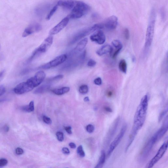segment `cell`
Masks as SVG:
<instances>
[{
  "label": "cell",
  "mask_w": 168,
  "mask_h": 168,
  "mask_svg": "<svg viewBox=\"0 0 168 168\" xmlns=\"http://www.w3.org/2000/svg\"><path fill=\"white\" fill-rule=\"evenodd\" d=\"M118 19L116 16L109 17L102 23L103 28L109 30H113L115 29L117 26Z\"/></svg>",
  "instance_id": "12"
},
{
  "label": "cell",
  "mask_w": 168,
  "mask_h": 168,
  "mask_svg": "<svg viewBox=\"0 0 168 168\" xmlns=\"http://www.w3.org/2000/svg\"><path fill=\"white\" fill-rule=\"evenodd\" d=\"M148 106V96L145 95L141 99L134 116L132 129L134 131L138 132L143 125L146 119Z\"/></svg>",
  "instance_id": "1"
},
{
  "label": "cell",
  "mask_w": 168,
  "mask_h": 168,
  "mask_svg": "<svg viewBox=\"0 0 168 168\" xmlns=\"http://www.w3.org/2000/svg\"><path fill=\"white\" fill-rule=\"evenodd\" d=\"M69 146L72 149H74L76 148V145L73 142H71L69 144Z\"/></svg>",
  "instance_id": "47"
},
{
  "label": "cell",
  "mask_w": 168,
  "mask_h": 168,
  "mask_svg": "<svg viewBox=\"0 0 168 168\" xmlns=\"http://www.w3.org/2000/svg\"><path fill=\"white\" fill-rule=\"evenodd\" d=\"M120 121V117H118L114 121L111 126L110 129L109 130L107 136V142H110L111 138L114 136L118 127Z\"/></svg>",
  "instance_id": "18"
},
{
  "label": "cell",
  "mask_w": 168,
  "mask_h": 168,
  "mask_svg": "<svg viewBox=\"0 0 168 168\" xmlns=\"http://www.w3.org/2000/svg\"><path fill=\"white\" fill-rule=\"evenodd\" d=\"M105 110L107 112H112V109L110 107H104Z\"/></svg>",
  "instance_id": "48"
},
{
  "label": "cell",
  "mask_w": 168,
  "mask_h": 168,
  "mask_svg": "<svg viewBox=\"0 0 168 168\" xmlns=\"http://www.w3.org/2000/svg\"><path fill=\"white\" fill-rule=\"evenodd\" d=\"M113 49L111 46L109 45H104L97 50L96 54L99 56H102L108 53L111 54Z\"/></svg>",
  "instance_id": "19"
},
{
  "label": "cell",
  "mask_w": 168,
  "mask_h": 168,
  "mask_svg": "<svg viewBox=\"0 0 168 168\" xmlns=\"http://www.w3.org/2000/svg\"><path fill=\"white\" fill-rule=\"evenodd\" d=\"M127 128V124H124L118 135L117 136L114 140L111 143L110 147H109L107 155V158L110 157L113 151L114 150L117 145H119L124 135Z\"/></svg>",
  "instance_id": "5"
},
{
  "label": "cell",
  "mask_w": 168,
  "mask_h": 168,
  "mask_svg": "<svg viewBox=\"0 0 168 168\" xmlns=\"http://www.w3.org/2000/svg\"><path fill=\"white\" fill-rule=\"evenodd\" d=\"M58 140L60 142H62L64 140V133L61 132H58L56 133Z\"/></svg>",
  "instance_id": "30"
},
{
  "label": "cell",
  "mask_w": 168,
  "mask_h": 168,
  "mask_svg": "<svg viewBox=\"0 0 168 168\" xmlns=\"http://www.w3.org/2000/svg\"><path fill=\"white\" fill-rule=\"evenodd\" d=\"M69 20V19L67 16L63 19L59 23L50 30L49 34L52 36L57 34L67 26Z\"/></svg>",
  "instance_id": "13"
},
{
  "label": "cell",
  "mask_w": 168,
  "mask_h": 168,
  "mask_svg": "<svg viewBox=\"0 0 168 168\" xmlns=\"http://www.w3.org/2000/svg\"><path fill=\"white\" fill-rule=\"evenodd\" d=\"M90 6L83 2L77 1L71 10L68 17L69 19H77L82 17L90 10Z\"/></svg>",
  "instance_id": "2"
},
{
  "label": "cell",
  "mask_w": 168,
  "mask_h": 168,
  "mask_svg": "<svg viewBox=\"0 0 168 168\" xmlns=\"http://www.w3.org/2000/svg\"><path fill=\"white\" fill-rule=\"evenodd\" d=\"M76 0H60L57 5L66 10H72L76 4Z\"/></svg>",
  "instance_id": "17"
},
{
  "label": "cell",
  "mask_w": 168,
  "mask_h": 168,
  "mask_svg": "<svg viewBox=\"0 0 168 168\" xmlns=\"http://www.w3.org/2000/svg\"><path fill=\"white\" fill-rule=\"evenodd\" d=\"M70 88L68 87H63L60 89H55L53 90L54 93L57 95H61L68 92L70 91Z\"/></svg>",
  "instance_id": "21"
},
{
  "label": "cell",
  "mask_w": 168,
  "mask_h": 168,
  "mask_svg": "<svg viewBox=\"0 0 168 168\" xmlns=\"http://www.w3.org/2000/svg\"><path fill=\"white\" fill-rule=\"evenodd\" d=\"M67 58L66 54H64L58 56L52 61L43 66L41 68L44 69H48L54 68L62 64L65 61Z\"/></svg>",
  "instance_id": "9"
},
{
  "label": "cell",
  "mask_w": 168,
  "mask_h": 168,
  "mask_svg": "<svg viewBox=\"0 0 168 168\" xmlns=\"http://www.w3.org/2000/svg\"><path fill=\"white\" fill-rule=\"evenodd\" d=\"M86 129L88 132L91 133L94 131L95 128L93 125L90 124L87 125Z\"/></svg>",
  "instance_id": "32"
},
{
  "label": "cell",
  "mask_w": 168,
  "mask_h": 168,
  "mask_svg": "<svg viewBox=\"0 0 168 168\" xmlns=\"http://www.w3.org/2000/svg\"><path fill=\"white\" fill-rule=\"evenodd\" d=\"M5 70H3L0 72V81H1L3 78L5 74Z\"/></svg>",
  "instance_id": "46"
},
{
  "label": "cell",
  "mask_w": 168,
  "mask_h": 168,
  "mask_svg": "<svg viewBox=\"0 0 168 168\" xmlns=\"http://www.w3.org/2000/svg\"><path fill=\"white\" fill-rule=\"evenodd\" d=\"M168 116H167L165 120L164 121L162 127L151 138V139L155 144L161 139L167 131L168 129Z\"/></svg>",
  "instance_id": "10"
},
{
  "label": "cell",
  "mask_w": 168,
  "mask_h": 168,
  "mask_svg": "<svg viewBox=\"0 0 168 168\" xmlns=\"http://www.w3.org/2000/svg\"><path fill=\"white\" fill-rule=\"evenodd\" d=\"M88 91H89V87L86 85H82L79 88V91L81 94H86L87 93Z\"/></svg>",
  "instance_id": "26"
},
{
  "label": "cell",
  "mask_w": 168,
  "mask_h": 168,
  "mask_svg": "<svg viewBox=\"0 0 168 168\" xmlns=\"http://www.w3.org/2000/svg\"><path fill=\"white\" fill-rule=\"evenodd\" d=\"M77 152L78 154L81 157H83L85 156V154L84 152L82 145H79L77 149Z\"/></svg>",
  "instance_id": "29"
},
{
  "label": "cell",
  "mask_w": 168,
  "mask_h": 168,
  "mask_svg": "<svg viewBox=\"0 0 168 168\" xmlns=\"http://www.w3.org/2000/svg\"><path fill=\"white\" fill-rule=\"evenodd\" d=\"M9 127L7 124L4 125L2 128V129L3 132H7L9 131Z\"/></svg>",
  "instance_id": "41"
},
{
  "label": "cell",
  "mask_w": 168,
  "mask_h": 168,
  "mask_svg": "<svg viewBox=\"0 0 168 168\" xmlns=\"http://www.w3.org/2000/svg\"><path fill=\"white\" fill-rule=\"evenodd\" d=\"M28 107L30 112H33L34 110V104L33 101H31L28 105Z\"/></svg>",
  "instance_id": "37"
},
{
  "label": "cell",
  "mask_w": 168,
  "mask_h": 168,
  "mask_svg": "<svg viewBox=\"0 0 168 168\" xmlns=\"http://www.w3.org/2000/svg\"><path fill=\"white\" fill-rule=\"evenodd\" d=\"M119 68L120 70L124 73H126L127 71V64L124 60H121L119 64Z\"/></svg>",
  "instance_id": "24"
},
{
  "label": "cell",
  "mask_w": 168,
  "mask_h": 168,
  "mask_svg": "<svg viewBox=\"0 0 168 168\" xmlns=\"http://www.w3.org/2000/svg\"><path fill=\"white\" fill-rule=\"evenodd\" d=\"M106 154L104 151L102 150L100 156V158L99 161L97 165H96L95 168H101L103 167V165L106 161Z\"/></svg>",
  "instance_id": "22"
},
{
  "label": "cell",
  "mask_w": 168,
  "mask_h": 168,
  "mask_svg": "<svg viewBox=\"0 0 168 168\" xmlns=\"http://www.w3.org/2000/svg\"><path fill=\"white\" fill-rule=\"evenodd\" d=\"M88 39L86 38L82 40L77 45L75 48V51L76 52H81L85 48L88 43Z\"/></svg>",
  "instance_id": "20"
},
{
  "label": "cell",
  "mask_w": 168,
  "mask_h": 168,
  "mask_svg": "<svg viewBox=\"0 0 168 168\" xmlns=\"http://www.w3.org/2000/svg\"><path fill=\"white\" fill-rule=\"evenodd\" d=\"M33 89L29 86L27 82L20 83L17 85L13 89L14 93L18 95H22L28 93Z\"/></svg>",
  "instance_id": "11"
},
{
  "label": "cell",
  "mask_w": 168,
  "mask_h": 168,
  "mask_svg": "<svg viewBox=\"0 0 168 168\" xmlns=\"http://www.w3.org/2000/svg\"><path fill=\"white\" fill-rule=\"evenodd\" d=\"M154 16L153 14H152L151 18L147 29L145 43L146 47H150L153 41L155 22Z\"/></svg>",
  "instance_id": "4"
},
{
  "label": "cell",
  "mask_w": 168,
  "mask_h": 168,
  "mask_svg": "<svg viewBox=\"0 0 168 168\" xmlns=\"http://www.w3.org/2000/svg\"><path fill=\"white\" fill-rule=\"evenodd\" d=\"M24 152L23 149L20 148H16V154L18 155H22L23 154Z\"/></svg>",
  "instance_id": "39"
},
{
  "label": "cell",
  "mask_w": 168,
  "mask_h": 168,
  "mask_svg": "<svg viewBox=\"0 0 168 168\" xmlns=\"http://www.w3.org/2000/svg\"><path fill=\"white\" fill-rule=\"evenodd\" d=\"M21 108H22V110L24 112H30V110H29L28 106H23Z\"/></svg>",
  "instance_id": "43"
},
{
  "label": "cell",
  "mask_w": 168,
  "mask_h": 168,
  "mask_svg": "<svg viewBox=\"0 0 168 168\" xmlns=\"http://www.w3.org/2000/svg\"><path fill=\"white\" fill-rule=\"evenodd\" d=\"M42 27L39 24L36 23L31 25L25 29L23 34V37H27L33 33L40 31Z\"/></svg>",
  "instance_id": "15"
},
{
  "label": "cell",
  "mask_w": 168,
  "mask_h": 168,
  "mask_svg": "<svg viewBox=\"0 0 168 168\" xmlns=\"http://www.w3.org/2000/svg\"><path fill=\"white\" fill-rule=\"evenodd\" d=\"M84 100L85 101V102H89V97H87H87H86L84 98Z\"/></svg>",
  "instance_id": "49"
},
{
  "label": "cell",
  "mask_w": 168,
  "mask_h": 168,
  "mask_svg": "<svg viewBox=\"0 0 168 168\" xmlns=\"http://www.w3.org/2000/svg\"><path fill=\"white\" fill-rule=\"evenodd\" d=\"M6 92V89L3 85H0V96L5 94Z\"/></svg>",
  "instance_id": "36"
},
{
  "label": "cell",
  "mask_w": 168,
  "mask_h": 168,
  "mask_svg": "<svg viewBox=\"0 0 168 168\" xmlns=\"http://www.w3.org/2000/svg\"><path fill=\"white\" fill-rule=\"evenodd\" d=\"M94 83L96 85L100 86L102 83V80L101 79L98 77L94 81Z\"/></svg>",
  "instance_id": "38"
},
{
  "label": "cell",
  "mask_w": 168,
  "mask_h": 168,
  "mask_svg": "<svg viewBox=\"0 0 168 168\" xmlns=\"http://www.w3.org/2000/svg\"><path fill=\"white\" fill-rule=\"evenodd\" d=\"M90 39L92 41L101 45L104 43L106 38L103 32L101 30H98L90 36Z\"/></svg>",
  "instance_id": "14"
},
{
  "label": "cell",
  "mask_w": 168,
  "mask_h": 168,
  "mask_svg": "<svg viewBox=\"0 0 168 168\" xmlns=\"http://www.w3.org/2000/svg\"><path fill=\"white\" fill-rule=\"evenodd\" d=\"M107 95L108 96H111L112 95V92L111 91H109L108 92Z\"/></svg>",
  "instance_id": "50"
},
{
  "label": "cell",
  "mask_w": 168,
  "mask_h": 168,
  "mask_svg": "<svg viewBox=\"0 0 168 168\" xmlns=\"http://www.w3.org/2000/svg\"><path fill=\"white\" fill-rule=\"evenodd\" d=\"M63 77H64V75H57V76L54 77L49 79H48V81L49 82L58 80H60L62 79Z\"/></svg>",
  "instance_id": "31"
},
{
  "label": "cell",
  "mask_w": 168,
  "mask_h": 168,
  "mask_svg": "<svg viewBox=\"0 0 168 168\" xmlns=\"http://www.w3.org/2000/svg\"><path fill=\"white\" fill-rule=\"evenodd\" d=\"M124 35L126 40H128L129 38V32L127 28L125 29L124 31Z\"/></svg>",
  "instance_id": "40"
},
{
  "label": "cell",
  "mask_w": 168,
  "mask_h": 168,
  "mask_svg": "<svg viewBox=\"0 0 168 168\" xmlns=\"http://www.w3.org/2000/svg\"><path fill=\"white\" fill-rule=\"evenodd\" d=\"M168 141H166L159 148L158 152L154 158L151 159L149 163L147 168H150L153 167L162 157L167 149Z\"/></svg>",
  "instance_id": "8"
},
{
  "label": "cell",
  "mask_w": 168,
  "mask_h": 168,
  "mask_svg": "<svg viewBox=\"0 0 168 168\" xmlns=\"http://www.w3.org/2000/svg\"><path fill=\"white\" fill-rule=\"evenodd\" d=\"M45 77L44 72L40 71L37 72L34 76L28 79L26 82L29 86L33 89L40 85L44 81Z\"/></svg>",
  "instance_id": "7"
},
{
  "label": "cell",
  "mask_w": 168,
  "mask_h": 168,
  "mask_svg": "<svg viewBox=\"0 0 168 168\" xmlns=\"http://www.w3.org/2000/svg\"><path fill=\"white\" fill-rule=\"evenodd\" d=\"M112 44L113 47H114L116 48H123L122 44L121 42L119 40H114L112 41Z\"/></svg>",
  "instance_id": "27"
},
{
  "label": "cell",
  "mask_w": 168,
  "mask_h": 168,
  "mask_svg": "<svg viewBox=\"0 0 168 168\" xmlns=\"http://www.w3.org/2000/svg\"><path fill=\"white\" fill-rule=\"evenodd\" d=\"M96 62L92 59L90 60L87 63V65L90 67H93L96 65Z\"/></svg>",
  "instance_id": "35"
},
{
  "label": "cell",
  "mask_w": 168,
  "mask_h": 168,
  "mask_svg": "<svg viewBox=\"0 0 168 168\" xmlns=\"http://www.w3.org/2000/svg\"><path fill=\"white\" fill-rule=\"evenodd\" d=\"M53 40V37L52 35L49 36L47 38L40 47L33 52L29 61H31L38 53H44L47 51L52 45Z\"/></svg>",
  "instance_id": "6"
},
{
  "label": "cell",
  "mask_w": 168,
  "mask_h": 168,
  "mask_svg": "<svg viewBox=\"0 0 168 168\" xmlns=\"http://www.w3.org/2000/svg\"><path fill=\"white\" fill-rule=\"evenodd\" d=\"M50 85L49 84H44L38 88L34 91V93L36 94H41L44 93L48 90L50 88Z\"/></svg>",
  "instance_id": "23"
},
{
  "label": "cell",
  "mask_w": 168,
  "mask_h": 168,
  "mask_svg": "<svg viewBox=\"0 0 168 168\" xmlns=\"http://www.w3.org/2000/svg\"><path fill=\"white\" fill-rule=\"evenodd\" d=\"M155 144L151 138L147 142L140 154L141 158L142 159H145L149 156L151 151Z\"/></svg>",
  "instance_id": "16"
},
{
  "label": "cell",
  "mask_w": 168,
  "mask_h": 168,
  "mask_svg": "<svg viewBox=\"0 0 168 168\" xmlns=\"http://www.w3.org/2000/svg\"><path fill=\"white\" fill-rule=\"evenodd\" d=\"M168 112V107L167 106L166 108L160 113L159 117V121L160 122L162 120L163 117L166 115Z\"/></svg>",
  "instance_id": "28"
},
{
  "label": "cell",
  "mask_w": 168,
  "mask_h": 168,
  "mask_svg": "<svg viewBox=\"0 0 168 168\" xmlns=\"http://www.w3.org/2000/svg\"><path fill=\"white\" fill-rule=\"evenodd\" d=\"M8 163V160L5 158L0 159V167H2L6 166Z\"/></svg>",
  "instance_id": "33"
},
{
  "label": "cell",
  "mask_w": 168,
  "mask_h": 168,
  "mask_svg": "<svg viewBox=\"0 0 168 168\" xmlns=\"http://www.w3.org/2000/svg\"><path fill=\"white\" fill-rule=\"evenodd\" d=\"M65 131L68 134H72V131H71V129L72 128H71V127H70V126L65 127Z\"/></svg>",
  "instance_id": "44"
},
{
  "label": "cell",
  "mask_w": 168,
  "mask_h": 168,
  "mask_svg": "<svg viewBox=\"0 0 168 168\" xmlns=\"http://www.w3.org/2000/svg\"><path fill=\"white\" fill-rule=\"evenodd\" d=\"M122 48H116L117 50L116 51H115V52L114 54H113L112 58H115L116 57V56L117 55V54H118L120 52Z\"/></svg>",
  "instance_id": "42"
},
{
  "label": "cell",
  "mask_w": 168,
  "mask_h": 168,
  "mask_svg": "<svg viewBox=\"0 0 168 168\" xmlns=\"http://www.w3.org/2000/svg\"><path fill=\"white\" fill-rule=\"evenodd\" d=\"M63 153L65 154H69L70 153V151L68 148H64L62 149Z\"/></svg>",
  "instance_id": "45"
},
{
  "label": "cell",
  "mask_w": 168,
  "mask_h": 168,
  "mask_svg": "<svg viewBox=\"0 0 168 168\" xmlns=\"http://www.w3.org/2000/svg\"><path fill=\"white\" fill-rule=\"evenodd\" d=\"M43 120L44 122L48 124H51L52 123V121L51 119L49 117H48L47 116H44L43 117Z\"/></svg>",
  "instance_id": "34"
},
{
  "label": "cell",
  "mask_w": 168,
  "mask_h": 168,
  "mask_svg": "<svg viewBox=\"0 0 168 168\" xmlns=\"http://www.w3.org/2000/svg\"><path fill=\"white\" fill-rule=\"evenodd\" d=\"M101 29H102V27L100 23L96 24L91 27L83 29L74 36L70 42V44H73L76 43L79 40L90 35L95 31L100 30Z\"/></svg>",
  "instance_id": "3"
},
{
  "label": "cell",
  "mask_w": 168,
  "mask_h": 168,
  "mask_svg": "<svg viewBox=\"0 0 168 168\" xmlns=\"http://www.w3.org/2000/svg\"><path fill=\"white\" fill-rule=\"evenodd\" d=\"M58 8V5H56L55 6H54L53 8L49 12V13L47 15V18H46V19L47 20H49L51 19L52 16L54 13L57 10Z\"/></svg>",
  "instance_id": "25"
}]
</instances>
